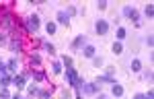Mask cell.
Segmentation results:
<instances>
[{
    "instance_id": "obj_1",
    "label": "cell",
    "mask_w": 154,
    "mask_h": 99,
    "mask_svg": "<svg viewBox=\"0 0 154 99\" xmlns=\"http://www.w3.org/2000/svg\"><path fill=\"white\" fill-rule=\"evenodd\" d=\"M25 31L27 33H31V35H35L37 29H39V25H41V21H39V14H29L27 19H25Z\"/></svg>"
},
{
    "instance_id": "obj_2",
    "label": "cell",
    "mask_w": 154,
    "mask_h": 99,
    "mask_svg": "<svg viewBox=\"0 0 154 99\" xmlns=\"http://www.w3.org/2000/svg\"><path fill=\"white\" fill-rule=\"evenodd\" d=\"M66 81H68V85H72V87H76L78 83H80V76H78L76 70H74V66L66 68Z\"/></svg>"
},
{
    "instance_id": "obj_3",
    "label": "cell",
    "mask_w": 154,
    "mask_h": 99,
    "mask_svg": "<svg viewBox=\"0 0 154 99\" xmlns=\"http://www.w3.org/2000/svg\"><path fill=\"white\" fill-rule=\"evenodd\" d=\"M123 14H125L130 21H134L136 25L140 23V12L136 11V8H131V6H123Z\"/></svg>"
},
{
    "instance_id": "obj_4",
    "label": "cell",
    "mask_w": 154,
    "mask_h": 99,
    "mask_svg": "<svg viewBox=\"0 0 154 99\" xmlns=\"http://www.w3.org/2000/svg\"><path fill=\"white\" fill-rule=\"evenodd\" d=\"M95 31L99 35H107V31H109V23H107L105 19H99L95 23Z\"/></svg>"
},
{
    "instance_id": "obj_5",
    "label": "cell",
    "mask_w": 154,
    "mask_h": 99,
    "mask_svg": "<svg viewBox=\"0 0 154 99\" xmlns=\"http://www.w3.org/2000/svg\"><path fill=\"white\" fill-rule=\"evenodd\" d=\"M97 89H99L97 83H82V85H80V91H82L84 95H95Z\"/></svg>"
},
{
    "instance_id": "obj_6",
    "label": "cell",
    "mask_w": 154,
    "mask_h": 99,
    "mask_svg": "<svg viewBox=\"0 0 154 99\" xmlns=\"http://www.w3.org/2000/svg\"><path fill=\"white\" fill-rule=\"evenodd\" d=\"M84 46H86V37L84 35H78L74 41H72V50H74V52H82Z\"/></svg>"
},
{
    "instance_id": "obj_7",
    "label": "cell",
    "mask_w": 154,
    "mask_h": 99,
    "mask_svg": "<svg viewBox=\"0 0 154 99\" xmlns=\"http://www.w3.org/2000/svg\"><path fill=\"white\" fill-rule=\"evenodd\" d=\"M21 50H23V41H21L19 37H12V39H11V52L19 54Z\"/></svg>"
},
{
    "instance_id": "obj_8",
    "label": "cell",
    "mask_w": 154,
    "mask_h": 99,
    "mask_svg": "<svg viewBox=\"0 0 154 99\" xmlns=\"http://www.w3.org/2000/svg\"><path fill=\"white\" fill-rule=\"evenodd\" d=\"M25 83H27V78H25L23 74H19V76L12 78V85L17 87V89H25Z\"/></svg>"
},
{
    "instance_id": "obj_9",
    "label": "cell",
    "mask_w": 154,
    "mask_h": 99,
    "mask_svg": "<svg viewBox=\"0 0 154 99\" xmlns=\"http://www.w3.org/2000/svg\"><path fill=\"white\" fill-rule=\"evenodd\" d=\"M95 83H97V85H113L115 78H113V76H99Z\"/></svg>"
},
{
    "instance_id": "obj_10",
    "label": "cell",
    "mask_w": 154,
    "mask_h": 99,
    "mask_svg": "<svg viewBox=\"0 0 154 99\" xmlns=\"http://www.w3.org/2000/svg\"><path fill=\"white\" fill-rule=\"evenodd\" d=\"M58 23H60V25H66V27H68V23H70V17H68V14H66L64 11H60V12H58Z\"/></svg>"
},
{
    "instance_id": "obj_11",
    "label": "cell",
    "mask_w": 154,
    "mask_h": 99,
    "mask_svg": "<svg viewBox=\"0 0 154 99\" xmlns=\"http://www.w3.org/2000/svg\"><path fill=\"white\" fill-rule=\"evenodd\" d=\"M95 52H97L95 46H84L82 48V54L86 56V58H95Z\"/></svg>"
},
{
    "instance_id": "obj_12",
    "label": "cell",
    "mask_w": 154,
    "mask_h": 99,
    "mask_svg": "<svg viewBox=\"0 0 154 99\" xmlns=\"http://www.w3.org/2000/svg\"><path fill=\"white\" fill-rule=\"evenodd\" d=\"M31 76H33V81H37V83H43L45 81V72L43 70H33Z\"/></svg>"
},
{
    "instance_id": "obj_13",
    "label": "cell",
    "mask_w": 154,
    "mask_h": 99,
    "mask_svg": "<svg viewBox=\"0 0 154 99\" xmlns=\"http://www.w3.org/2000/svg\"><path fill=\"white\" fill-rule=\"evenodd\" d=\"M111 93H113L115 97H121V95H123V87L119 85V83H113V85H111Z\"/></svg>"
},
{
    "instance_id": "obj_14",
    "label": "cell",
    "mask_w": 154,
    "mask_h": 99,
    "mask_svg": "<svg viewBox=\"0 0 154 99\" xmlns=\"http://www.w3.org/2000/svg\"><path fill=\"white\" fill-rule=\"evenodd\" d=\"M11 83H12V78L8 76V74H2V76H0V87H2V89H6Z\"/></svg>"
},
{
    "instance_id": "obj_15",
    "label": "cell",
    "mask_w": 154,
    "mask_h": 99,
    "mask_svg": "<svg viewBox=\"0 0 154 99\" xmlns=\"http://www.w3.org/2000/svg\"><path fill=\"white\" fill-rule=\"evenodd\" d=\"M41 48L45 50V52H48L49 56H54V54H56V48H54V46H51L49 41H43V43H41Z\"/></svg>"
},
{
    "instance_id": "obj_16",
    "label": "cell",
    "mask_w": 154,
    "mask_h": 99,
    "mask_svg": "<svg viewBox=\"0 0 154 99\" xmlns=\"http://www.w3.org/2000/svg\"><path fill=\"white\" fill-rule=\"evenodd\" d=\"M144 14H146L148 19H152V17H154V6H152V4H146V8H144Z\"/></svg>"
},
{
    "instance_id": "obj_17",
    "label": "cell",
    "mask_w": 154,
    "mask_h": 99,
    "mask_svg": "<svg viewBox=\"0 0 154 99\" xmlns=\"http://www.w3.org/2000/svg\"><path fill=\"white\" fill-rule=\"evenodd\" d=\"M131 70H134V72H140V70H142V62L138 60V58L131 62Z\"/></svg>"
},
{
    "instance_id": "obj_18",
    "label": "cell",
    "mask_w": 154,
    "mask_h": 99,
    "mask_svg": "<svg viewBox=\"0 0 154 99\" xmlns=\"http://www.w3.org/2000/svg\"><path fill=\"white\" fill-rule=\"evenodd\" d=\"M51 72H54V74L62 72V62H54V64H51Z\"/></svg>"
},
{
    "instance_id": "obj_19",
    "label": "cell",
    "mask_w": 154,
    "mask_h": 99,
    "mask_svg": "<svg viewBox=\"0 0 154 99\" xmlns=\"http://www.w3.org/2000/svg\"><path fill=\"white\" fill-rule=\"evenodd\" d=\"M45 31H48L49 35H51V33H56V23H54V21H48V25H45Z\"/></svg>"
},
{
    "instance_id": "obj_20",
    "label": "cell",
    "mask_w": 154,
    "mask_h": 99,
    "mask_svg": "<svg viewBox=\"0 0 154 99\" xmlns=\"http://www.w3.org/2000/svg\"><path fill=\"white\" fill-rule=\"evenodd\" d=\"M113 54H123V46H121V43H119V41H115V43H113Z\"/></svg>"
},
{
    "instance_id": "obj_21",
    "label": "cell",
    "mask_w": 154,
    "mask_h": 99,
    "mask_svg": "<svg viewBox=\"0 0 154 99\" xmlns=\"http://www.w3.org/2000/svg\"><path fill=\"white\" fill-rule=\"evenodd\" d=\"M29 62H31V66H33V64H41V58H39V54H31V58H29Z\"/></svg>"
},
{
    "instance_id": "obj_22",
    "label": "cell",
    "mask_w": 154,
    "mask_h": 99,
    "mask_svg": "<svg viewBox=\"0 0 154 99\" xmlns=\"http://www.w3.org/2000/svg\"><path fill=\"white\" fill-rule=\"evenodd\" d=\"M27 93H29L31 97H33V95H37V93H39V89H37V85H29V87H27Z\"/></svg>"
},
{
    "instance_id": "obj_23",
    "label": "cell",
    "mask_w": 154,
    "mask_h": 99,
    "mask_svg": "<svg viewBox=\"0 0 154 99\" xmlns=\"http://www.w3.org/2000/svg\"><path fill=\"white\" fill-rule=\"evenodd\" d=\"M62 64H64L66 68H70V66H72V58H70V56H62Z\"/></svg>"
},
{
    "instance_id": "obj_24",
    "label": "cell",
    "mask_w": 154,
    "mask_h": 99,
    "mask_svg": "<svg viewBox=\"0 0 154 99\" xmlns=\"http://www.w3.org/2000/svg\"><path fill=\"white\" fill-rule=\"evenodd\" d=\"M17 66H19V62H17V58H12V60L8 62V66H6V68L12 72V70H17Z\"/></svg>"
},
{
    "instance_id": "obj_25",
    "label": "cell",
    "mask_w": 154,
    "mask_h": 99,
    "mask_svg": "<svg viewBox=\"0 0 154 99\" xmlns=\"http://www.w3.org/2000/svg\"><path fill=\"white\" fill-rule=\"evenodd\" d=\"M0 99H11V93H8V89H0Z\"/></svg>"
},
{
    "instance_id": "obj_26",
    "label": "cell",
    "mask_w": 154,
    "mask_h": 99,
    "mask_svg": "<svg viewBox=\"0 0 154 99\" xmlns=\"http://www.w3.org/2000/svg\"><path fill=\"white\" fill-rule=\"evenodd\" d=\"M125 35H128V31H125L123 27H119V29H117V39H123Z\"/></svg>"
},
{
    "instance_id": "obj_27",
    "label": "cell",
    "mask_w": 154,
    "mask_h": 99,
    "mask_svg": "<svg viewBox=\"0 0 154 99\" xmlns=\"http://www.w3.org/2000/svg\"><path fill=\"white\" fill-rule=\"evenodd\" d=\"M49 95H51L49 91H39V93H37V97H39V99H49Z\"/></svg>"
},
{
    "instance_id": "obj_28",
    "label": "cell",
    "mask_w": 154,
    "mask_h": 99,
    "mask_svg": "<svg viewBox=\"0 0 154 99\" xmlns=\"http://www.w3.org/2000/svg\"><path fill=\"white\" fill-rule=\"evenodd\" d=\"M113 74H115V68H113V66H109V68L105 70V76H113Z\"/></svg>"
},
{
    "instance_id": "obj_29",
    "label": "cell",
    "mask_w": 154,
    "mask_h": 99,
    "mask_svg": "<svg viewBox=\"0 0 154 99\" xmlns=\"http://www.w3.org/2000/svg\"><path fill=\"white\" fill-rule=\"evenodd\" d=\"M101 64H103V60H101V58H93V66H97V68H99V66H101Z\"/></svg>"
},
{
    "instance_id": "obj_30",
    "label": "cell",
    "mask_w": 154,
    "mask_h": 99,
    "mask_svg": "<svg viewBox=\"0 0 154 99\" xmlns=\"http://www.w3.org/2000/svg\"><path fill=\"white\" fill-rule=\"evenodd\" d=\"M97 6H99L101 11H105V8H107V2H105V0H99V4H97Z\"/></svg>"
},
{
    "instance_id": "obj_31",
    "label": "cell",
    "mask_w": 154,
    "mask_h": 99,
    "mask_svg": "<svg viewBox=\"0 0 154 99\" xmlns=\"http://www.w3.org/2000/svg\"><path fill=\"white\" fill-rule=\"evenodd\" d=\"M6 70H8V68H6V64H4V62L0 60V74H4Z\"/></svg>"
},
{
    "instance_id": "obj_32",
    "label": "cell",
    "mask_w": 154,
    "mask_h": 99,
    "mask_svg": "<svg viewBox=\"0 0 154 99\" xmlns=\"http://www.w3.org/2000/svg\"><path fill=\"white\" fill-rule=\"evenodd\" d=\"M66 14H68V17H70V14H76V8H74V6H68V11H66Z\"/></svg>"
},
{
    "instance_id": "obj_33",
    "label": "cell",
    "mask_w": 154,
    "mask_h": 99,
    "mask_svg": "<svg viewBox=\"0 0 154 99\" xmlns=\"http://www.w3.org/2000/svg\"><path fill=\"white\" fill-rule=\"evenodd\" d=\"M144 99H154V91H152V89H150V91L144 95Z\"/></svg>"
},
{
    "instance_id": "obj_34",
    "label": "cell",
    "mask_w": 154,
    "mask_h": 99,
    "mask_svg": "<svg viewBox=\"0 0 154 99\" xmlns=\"http://www.w3.org/2000/svg\"><path fill=\"white\" fill-rule=\"evenodd\" d=\"M62 99H72V97H70V93H68V91H66V89H64V91H62Z\"/></svg>"
},
{
    "instance_id": "obj_35",
    "label": "cell",
    "mask_w": 154,
    "mask_h": 99,
    "mask_svg": "<svg viewBox=\"0 0 154 99\" xmlns=\"http://www.w3.org/2000/svg\"><path fill=\"white\" fill-rule=\"evenodd\" d=\"M134 99H144V93H136V95H134Z\"/></svg>"
},
{
    "instance_id": "obj_36",
    "label": "cell",
    "mask_w": 154,
    "mask_h": 99,
    "mask_svg": "<svg viewBox=\"0 0 154 99\" xmlns=\"http://www.w3.org/2000/svg\"><path fill=\"white\" fill-rule=\"evenodd\" d=\"M12 99H23V97L21 95H12Z\"/></svg>"
},
{
    "instance_id": "obj_37",
    "label": "cell",
    "mask_w": 154,
    "mask_h": 99,
    "mask_svg": "<svg viewBox=\"0 0 154 99\" xmlns=\"http://www.w3.org/2000/svg\"><path fill=\"white\" fill-rule=\"evenodd\" d=\"M99 99H107V95H99Z\"/></svg>"
}]
</instances>
